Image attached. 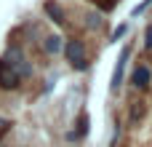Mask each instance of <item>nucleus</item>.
Segmentation results:
<instances>
[{"instance_id":"nucleus-9","label":"nucleus","mask_w":152,"mask_h":147,"mask_svg":"<svg viewBox=\"0 0 152 147\" xmlns=\"http://www.w3.org/2000/svg\"><path fill=\"white\" fill-rule=\"evenodd\" d=\"M147 46H152V27L147 29Z\"/></svg>"},{"instance_id":"nucleus-6","label":"nucleus","mask_w":152,"mask_h":147,"mask_svg":"<svg viewBox=\"0 0 152 147\" xmlns=\"http://www.w3.org/2000/svg\"><path fill=\"white\" fill-rule=\"evenodd\" d=\"M61 51V37L59 35H48L45 37V54H59Z\"/></svg>"},{"instance_id":"nucleus-3","label":"nucleus","mask_w":152,"mask_h":147,"mask_svg":"<svg viewBox=\"0 0 152 147\" xmlns=\"http://www.w3.org/2000/svg\"><path fill=\"white\" fill-rule=\"evenodd\" d=\"M150 67H147V64H139V67H136V70H134V78H131V80H134V86H136V88H147V86H150Z\"/></svg>"},{"instance_id":"nucleus-5","label":"nucleus","mask_w":152,"mask_h":147,"mask_svg":"<svg viewBox=\"0 0 152 147\" xmlns=\"http://www.w3.org/2000/svg\"><path fill=\"white\" fill-rule=\"evenodd\" d=\"M45 13H48V16H51L56 24H64V21H67V19H64V11H61V8H59L53 0H48V3H45Z\"/></svg>"},{"instance_id":"nucleus-8","label":"nucleus","mask_w":152,"mask_h":147,"mask_svg":"<svg viewBox=\"0 0 152 147\" xmlns=\"http://www.w3.org/2000/svg\"><path fill=\"white\" fill-rule=\"evenodd\" d=\"M88 19H91V21H88V24H91V27H102V16H99V13H96V16H94V13H91V16H88Z\"/></svg>"},{"instance_id":"nucleus-2","label":"nucleus","mask_w":152,"mask_h":147,"mask_svg":"<svg viewBox=\"0 0 152 147\" xmlns=\"http://www.w3.org/2000/svg\"><path fill=\"white\" fill-rule=\"evenodd\" d=\"M19 72L5 62V59H0V88L3 91H13V88H19Z\"/></svg>"},{"instance_id":"nucleus-4","label":"nucleus","mask_w":152,"mask_h":147,"mask_svg":"<svg viewBox=\"0 0 152 147\" xmlns=\"http://www.w3.org/2000/svg\"><path fill=\"white\" fill-rule=\"evenodd\" d=\"M126 59H128V48H123V56L115 67V75H112V91H118V86L123 83V70H126Z\"/></svg>"},{"instance_id":"nucleus-1","label":"nucleus","mask_w":152,"mask_h":147,"mask_svg":"<svg viewBox=\"0 0 152 147\" xmlns=\"http://www.w3.org/2000/svg\"><path fill=\"white\" fill-rule=\"evenodd\" d=\"M64 54H67V62L75 67V70H86L88 62H86V46L83 40H67L64 46Z\"/></svg>"},{"instance_id":"nucleus-7","label":"nucleus","mask_w":152,"mask_h":147,"mask_svg":"<svg viewBox=\"0 0 152 147\" xmlns=\"http://www.w3.org/2000/svg\"><path fill=\"white\" fill-rule=\"evenodd\" d=\"M86 131H88V115L83 112V115H80V121H77V137H83Z\"/></svg>"}]
</instances>
